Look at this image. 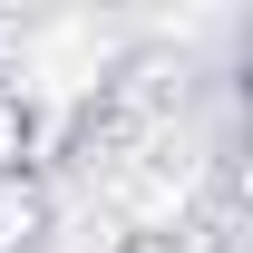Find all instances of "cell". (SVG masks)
Listing matches in <instances>:
<instances>
[{
  "label": "cell",
  "instance_id": "obj_1",
  "mask_svg": "<svg viewBox=\"0 0 253 253\" xmlns=\"http://www.w3.org/2000/svg\"><path fill=\"white\" fill-rule=\"evenodd\" d=\"M30 244H39V185L0 175V253H30Z\"/></svg>",
  "mask_w": 253,
  "mask_h": 253
}]
</instances>
